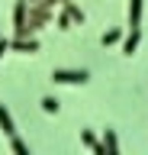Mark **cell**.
<instances>
[{"mask_svg":"<svg viewBox=\"0 0 148 155\" xmlns=\"http://www.w3.org/2000/svg\"><path fill=\"white\" fill-rule=\"evenodd\" d=\"M87 71H84V68H55V71H52V81H55V84H87Z\"/></svg>","mask_w":148,"mask_h":155,"instance_id":"cell-1","label":"cell"},{"mask_svg":"<svg viewBox=\"0 0 148 155\" xmlns=\"http://www.w3.org/2000/svg\"><path fill=\"white\" fill-rule=\"evenodd\" d=\"M10 48H16V52H39V42H36V36H13L10 39Z\"/></svg>","mask_w":148,"mask_h":155,"instance_id":"cell-2","label":"cell"},{"mask_svg":"<svg viewBox=\"0 0 148 155\" xmlns=\"http://www.w3.org/2000/svg\"><path fill=\"white\" fill-rule=\"evenodd\" d=\"M80 142L87 145L90 152H97V155H106V145L100 142V139H97L93 133H90V129H80Z\"/></svg>","mask_w":148,"mask_h":155,"instance_id":"cell-3","label":"cell"},{"mask_svg":"<svg viewBox=\"0 0 148 155\" xmlns=\"http://www.w3.org/2000/svg\"><path fill=\"white\" fill-rule=\"evenodd\" d=\"M0 129H3V136L10 139V136H16V123H13V116H10V110L0 104Z\"/></svg>","mask_w":148,"mask_h":155,"instance_id":"cell-4","label":"cell"},{"mask_svg":"<svg viewBox=\"0 0 148 155\" xmlns=\"http://www.w3.org/2000/svg\"><path fill=\"white\" fill-rule=\"evenodd\" d=\"M142 3H145V0H129V26L132 29L142 26Z\"/></svg>","mask_w":148,"mask_h":155,"instance_id":"cell-5","label":"cell"},{"mask_svg":"<svg viewBox=\"0 0 148 155\" xmlns=\"http://www.w3.org/2000/svg\"><path fill=\"white\" fill-rule=\"evenodd\" d=\"M138 42H142V29H132V32L122 39V52H126V55H135Z\"/></svg>","mask_w":148,"mask_h":155,"instance_id":"cell-6","label":"cell"},{"mask_svg":"<svg viewBox=\"0 0 148 155\" xmlns=\"http://www.w3.org/2000/svg\"><path fill=\"white\" fill-rule=\"evenodd\" d=\"M61 7H65V13H68V16H71V23H84V10H80V7H74L71 0H65Z\"/></svg>","mask_w":148,"mask_h":155,"instance_id":"cell-7","label":"cell"},{"mask_svg":"<svg viewBox=\"0 0 148 155\" xmlns=\"http://www.w3.org/2000/svg\"><path fill=\"white\" fill-rule=\"evenodd\" d=\"M103 145H106V155H116V152H119V139H116V133H113V129H106Z\"/></svg>","mask_w":148,"mask_h":155,"instance_id":"cell-8","label":"cell"},{"mask_svg":"<svg viewBox=\"0 0 148 155\" xmlns=\"http://www.w3.org/2000/svg\"><path fill=\"white\" fill-rule=\"evenodd\" d=\"M100 42H103V45H116V42H122V29H106Z\"/></svg>","mask_w":148,"mask_h":155,"instance_id":"cell-9","label":"cell"},{"mask_svg":"<svg viewBox=\"0 0 148 155\" xmlns=\"http://www.w3.org/2000/svg\"><path fill=\"white\" fill-rule=\"evenodd\" d=\"M10 149H13V152H16V155H29V145L23 142L20 136H10Z\"/></svg>","mask_w":148,"mask_h":155,"instance_id":"cell-10","label":"cell"},{"mask_svg":"<svg viewBox=\"0 0 148 155\" xmlns=\"http://www.w3.org/2000/svg\"><path fill=\"white\" fill-rule=\"evenodd\" d=\"M58 100H55V97H42V110H45V113H58Z\"/></svg>","mask_w":148,"mask_h":155,"instance_id":"cell-11","label":"cell"},{"mask_svg":"<svg viewBox=\"0 0 148 155\" xmlns=\"http://www.w3.org/2000/svg\"><path fill=\"white\" fill-rule=\"evenodd\" d=\"M55 23H58V29H71V16H68V13H58Z\"/></svg>","mask_w":148,"mask_h":155,"instance_id":"cell-12","label":"cell"},{"mask_svg":"<svg viewBox=\"0 0 148 155\" xmlns=\"http://www.w3.org/2000/svg\"><path fill=\"white\" fill-rule=\"evenodd\" d=\"M7 48H10V39H3V36H0V58H3V52H7Z\"/></svg>","mask_w":148,"mask_h":155,"instance_id":"cell-13","label":"cell"},{"mask_svg":"<svg viewBox=\"0 0 148 155\" xmlns=\"http://www.w3.org/2000/svg\"><path fill=\"white\" fill-rule=\"evenodd\" d=\"M29 3H45V7H55L58 0H29Z\"/></svg>","mask_w":148,"mask_h":155,"instance_id":"cell-14","label":"cell"},{"mask_svg":"<svg viewBox=\"0 0 148 155\" xmlns=\"http://www.w3.org/2000/svg\"><path fill=\"white\" fill-rule=\"evenodd\" d=\"M58 3H65V0H58Z\"/></svg>","mask_w":148,"mask_h":155,"instance_id":"cell-15","label":"cell"}]
</instances>
